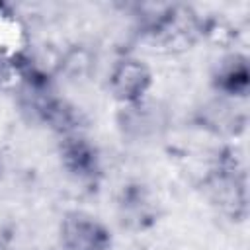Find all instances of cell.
<instances>
[{
    "label": "cell",
    "mask_w": 250,
    "mask_h": 250,
    "mask_svg": "<svg viewBox=\"0 0 250 250\" xmlns=\"http://www.w3.org/2000/svg\"><path fill=\"white\" fill-rule=\"evenodd\" d=\"M152 70L150 66L135 57V55H123L119 57L107 74V88L109 94L125 107V105H137L146 100L150 88H152Z\"/></svg>",
    "instance_id": "obj_2"
},
{
    "label": "cell",
    "mask_w": 250,
    "mask_h": 250,
    "mask_svg": "<svg viewBox=\"0 0 250 250\" xmlns=\"http://www.w3.org/2000/svg\"><path fill=\"white\" fill-rule=\"evenodd\" d=\"M57 150L62 170L74 180L94 182L102 174L100 150L84 133H72L61 137Z\"/></svg>",
    "instance_id": "obj_4"
},
{
    "label": "cell",
    "mask_w": 250,
    "mask_h": 250,
    "mask_svg": "<svg viewBox=\"0 0 250 250\" xmlns=\"http://www.w3.org/2000/svg\"><path fill=\"white\" fill-rule=\"evenodd\" d=\"M0 168H2V152H0Z\"/></svg>",
    "instance_id": "obj_7"
},
{
    "label": "cell",
    "mask_w": 250,
    "mask_h": 250,
    "mask_svg": "<svg viewBox=\"0 0 250 250\" xmlns=\"http://www.w3.org/2000/svg\"><path fill=\"white\" fill-rule=\"evenodd\" d=\"M215 92L227 98H246L250 90V64L242 53H230L219 61L211 74Z\"/></svg>",
    "instance_id": "obj_5"
},
{
    "label": "cell",
    "mask_w": 250,
    "mask_h": 250,
    "mask_svg": "<svg viewBox=\"0 0 250 250\" xmlns=\"http://www.w3.org/2000/svg\"><path fill=\"white\" fill-rule=\"evenodd\" d=\"M0 250H14V248H12V246H10L8 242H4V240H0Z\"/></svg>",
    "instance_id": "obj_6"
},
{
    "label": "cell",
    "mask_w": 250,
    "mask_h": 250,
    "mask_svg": "<svg viewBox=\"0 0 250 250\" xmlns=\"http://www.w3.org/2000/svg\"><path fill=\"white\" fill-rule=\"evenodd\" d=\"M207 189L211 201L229 217L242 219L246 215V174L240 158L232 150L219 156L207 180Z\"/></svg>",
    "instance_id": "obj_1"
},
{
    "label": "cell",
    "mask_w": 250,
    "mask_h": 250,
    "mask_svg": "<svg viewBox=\"0 0 250 250\" xmlns=\"http://www.w3.org/2000/svg\"><path fill=\"white\" fill-rule=\"evenodd\" d=\"M62 250H111L113 236L109 227L84 211H68L59 225Z\"/></svg>",
    "instance_id": "obj_3"
}]
</instances>
